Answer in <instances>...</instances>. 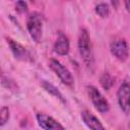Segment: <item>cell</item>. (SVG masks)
Segmentation results:
<instances>
[{"label":"cell","instance_id":"8992f818","mask_svg":"<svg viewBox=\"0 0 130 130\" xmlns=\"http://www.w3.org/2000/svg\"><path fill=\"white\" fill-rule=\"evenodd\" d=\"M37 121L44 130H66L57 120L44 113L37 114Z\"/></svg>","mask_w":130,"mask_h":130},{"label":"cell","instance_id":"5b68a950","mask_svg":"<svg viewBox=\"0 0 130 130\" xmlns=\"http://www.w3.org/2000/svg\"><path fill=\"white\" fill-rule=\"evenodd\" d=\"M111 53L114 57L118 60L124 62L128 59L129 52H128V44L124 39H116L110 45Z\"/></svg>","mask_w":130,"mask_h":130},{"label":"cell","instance_id":"7c38bea8","mask_svg":"<svg viewBox=\"0 0 130 130\" xmlns=\"http://www.w3.org/2000/svg\"><path fill=\"white\" fill-rule=\"evenodd\" d=\"M100 83H101V85H102V87H103L104 89L109 90V89L113 86V84H114V79H113V77H112L108 72H106V73H104V74L101 76V78H100Z\"/></svg>","mask_w":130,"mask_h":130},{"label":"cell","instance_id":"3957f363","mask_svg":"<svg viewBox=\"0 0 130 130\" xmlns=\"http://www.w3.org/2000/svg\"><path fill=\"white\" fill-rule=\"evenodd\" d=\"M50 68L55 72V74L60 78V80L68 86H73L74 84V78L71 74V72L58 60L56 59H50L49 61Z\"/></svg>","mask_w":130,"mask_h":130},{"label":"cell","instance_id":"30bf717a","mask_svg":"<svg viewBox=\"0 0 130 130\" xmlns=\"http://www.w3.org/2000/svg\"><path fill=\"white\" fill-rule=\"evenodd\" d=\"M54 51H55V53H57L58 55H61V56L68 54V52H69V40L65 35L60 34L58 36V38L54 44Z\"/></svg>","mask_w":130,"mask_h":130},{"label":"cell","instance_id":"8fae6325","mask_svg":"<svg viewBox=\"0 0 130 130\" xmlns=\"http://www.w3.org/2000/svg\"><path fill=\"white\" fill-rule=\"evenodd\" d=\"M42 86L44 87V89H45L46 91H48L49 93H51L52 95H54L55 98H57L60 102H62L63 104L66 103L65 98L63 96V94L60 92V90H59L55 85H53L52 83H50V82H48V81H46V80H43Z\"/></svg>","mask_w":130,"mask_h":130},{"label":"cell","instance_id":"ba28073f","mask_svg":"<svg viewBox=\"0 0 130 130\" xmlns=\"http://www.w3.org/2000/svg\"><path fill=\"white\" fill-rule=\"evenodd\" d=\"M6 40H7V43L10 47L12 54L14 55V57L17 60H20V61H30L31 60L29 52L22 45H20L18 42L14 41L10 38H7Z\"/></svg>","mask_w":130,"mask_h":130},{"label":"cell","instance_id":"277c9868","mask_svg":"<svg viewBox=\"0 0 130 130\" xmlns=\"http://www.w3.org/2000/svg\"><path fill=\"white\" fill-rule=\"evenodd\" d=\"M87 93H88V96H89L91 103L93 104L94 108L100 113H107L110 110V105H109L108 101L105 99V96L101 93V91L96 87H94L92 85L87 86Z\"/></svg>","mask_w":130,"mask_h":130},{"label":"cell","instance_id":"9a60e30c","mask_svg":"<svg viewBox=\"0 0 130 130\" xmlns=\"http://www.w3.org/2000/svg\"><path fill=\"white\" fill-rule=\"evenodd\" d=\"M15 8L19 13H23V12H26V10H27V4H26V2L18 1L15 4Z\"/></svg>","mask_w":130,"mask_h":130},{"label":"cell","instance_id":"5bb4252c","mask_svg":"<svg viewBox=\"0 0 130 130\" xmlns=\"http://www.w3.org/2000/svg\"><path fill=\"white\" fill-rule=\"evenodd\" d=\"M9 117H10V114H9L8 107L4 106L0 108V126H4L8 122Z\"/></svg>","mask_w":130,"mask_h":130},{"label":"cell","instance_id":"4fadbf2b","mask_svg":"<svg viewBox=\"0 0 130 130\" xmlns=\"http://www.w3.org/2000/svg\"><path fill=\"white\" fill-rule=\"evenodd\" d=\"M94 10H95V13L99 16H101L102 18L107 17L109 15V13H110V8H109V5L107 3H100V4H98L95 6Z\"/></svg>","mask_w":130,"mask_h":130},{"label":"cell","instance_id":"6da1fadb","mask_svg":"<svg viewBox=\"0 0 130 130\" xmlns=\"http://www.w3.org/2000/svg\"><path fill=\"white\" fill-rule=\"evenodd\" d=\"M78 51H79V54L81 56L83 63L86 65V67L90 68L93 65V53H92L90 37H89L88 31L85 28H82L79 34Z\"/></svg>","mask_w":130,"mask_h":130},{"label":"cell","instance_id":"9c48e42d","mask_svg":"<svg viewBox=\"0 0 130 130\" xmlns=\"http://www.w3.org/2000/svg\"><path fill=\"white\" fill-rule=\"evenodd\" d=\"M81 119L90 130H106L101 121L88 111H83L81 113Z\"/></svg>","mask_w":130,"mask_h":130},{"label":"cell","instance_id":"7a4b0ae2","mask_svg":"<svg viewBox=\"0 0 130 130\" xmlns=\"http://www.w3.org/2000/svg\"><path fill=\"white\" fill-rule=\"evenodd\" d=\"M26 27L31 39L36 43H40L43 31V22H42L41 14L38 12H32L27 18Z\"/></svg>","mask_w":130,"mask_h":130},{"label":"cell","instance_id":"e0dca14e","mask_svg":"<svg viewBox=\"0 0 130 130\" xmlns=\"http://www.w3.org/2000/svg\"><path fill=\"white\" fill-rule=\"evenodd\" d=\"M0 72H1V70H0Z\"/></svg>","mask_w":130,"mask_h":130},{"label":"cell","instance_id":"52a82bcc","mask_svg":"<svg viewBox=\"0 0 130 130\" xmlns=\"http://www.w3.org/2000/svg\"><path fill=\"white\" fill-rule=\"evenodd\" d=\"M129 90H130L129 83L127 81H124L120 85V87L117 91L118 104H119L121 110L126 115L129 114Z\"/></svg>","mask_w":130,"mask_h":130},{"label":"cell","instance_id":"2e32d148","mask_svg":"<svg viewBox=\"0 0 130 130\" xmlns=\"http://www.w3.org/2000/svg\"><path fill=\"white\" fill-rule=\"evenodd\" d=\"M125 5H126V9H127V10H129V2H128V1H126V2H125Z\"/></svg>","mask_w":130,"mask_h":130}]
</instances>
